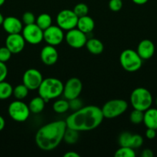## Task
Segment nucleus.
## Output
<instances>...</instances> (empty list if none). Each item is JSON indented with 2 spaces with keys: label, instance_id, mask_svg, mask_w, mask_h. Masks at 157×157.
<instances>
[{
  "label": "nucleus",
  "instance_id": "37998d69",
  "mask_svg": "<svg viewBox=\"0 0 157 157\" xmlns=\"http://www.w3.org/2000/svg\"><path fill=\"white\" fill-rule=\"evenodd\" d=\"M5 2H6V0H0V6H2L5 3Z\"/></svg>",
  "mask_w": 157,
  "mask_h": 157
},
{
  "label": "nucleus",
  "instance_id": "ea45409f",
  "mask_svg": "<svg viewBox=\"0 0 157 157\" xmlns=\"http://www.w3.org/2000/svg\"><path fill=\"white\" fill-rule=\"evenodd\" d=\"M5 126H6V121L2 117L0 116V131H2L4 129Z\"/></svg>",
  "mask_w": 157,
  "mask_h": 157
},
{
  "label": "nucleus",
  "instance_id": "c9c22d12",
  "mask_svg": "<svg viewBox=\"0 0 157 157\" xmlns=\"http://www.w3.org/2000/svg\"><path fill=\"white\" fill-rule=\"evenodd\" d=\"M8 75V68L4 62L0 61V82L5 81Z\"/></svg>",
  "mask_w": 157,
  "mask_h": 157
},
{
  "label": "nucleus",
  "instance_id": "f704fd0d",
  "mask_svg": "<svg viewBox=\"0 0 157 157\" xmlns=\"http://www.w3.org/2000/svg\"><path fill=\"white\" fill-rule=\"evenodd\" d=\"M69 109H71L72 110H74V111H76L78 109L83 107V102H82L81 100L78 99V98L69 101Z\"/></svg>",
  "mask_w": 157,
  "mask_h": 157
},
{
  "label": "nucleus",
  "instance_id": "5701e85b",
  "mask_svg": "<svg viewBox=\"0 0 157 157\" xmlns=\"http://www.w3.org/2000/svg\"><path fill=\"white\" fill-rule=\"evenodd\" d=\"M79 131L74 129L69 128L67 127L65 131L64 136H63V140L68 144H74L78 141L79 137Z\"/></svg>",
  "mask_w": 157,
  "mask_h": 157
},
{
  "label": "nucleus",
  "instance_id": "c756f323",
  "mask_svg": "<svg viewBox=\"0 0 157 157\" xmlns=\"http://www.w3.org/2000/svg\"><path fill=\"white\" fill-rule=\"evenodd\" d=\"M73 12L78 16V18H80V17L88 15L89 8H88L87 5L85 4V3H78L74 7Z\"/></svg>",
  "mask_w": 157,
  "mask_h": 157
},
{
  "label": "nucleus",
  "instance_id": "7ed1b4c3",
  "mask_svg": "<svg viewBox=\"0 0 157 157\" xmlns=\"http://www.w3.org/2000/svg\"><path fill=\"white\" fill-rule=\"evenodd\" d=\"M64 84L58 78H48L43 79L38 88V96L42 98L46 103L58 98L62 94Z\"/></svg>",
  "mask_w": 157,
  "mask_h": 157
},
{
  "label": "nucleus",
  "instance_id": "58836bf2",
  "mask_svg": "<svg viewBox=\"0 0 157 157\" xmlns=\"http://www.w3.org/2000/svg\"><path fill=\"white\" fill-rule=\"evenodd\" d=\"M80 155L74 151H69L64 154V157H79Z\"/></svg>",
  "mask_w": 157,
  "mask_h": 157
},
{
  "label": "nucleus",
  "instance_id": "79ce46f5",
  "mask_svg": "<svg viewBox=\"0 0 157 157\" xmlns=\"http://www.w3.org/2000/svg\"><path fill=\"white\" fill-rule=\"evenodd\" d=\"M4 17H3L2 14L0 13V25H2L3 23V21H4Z\"/></svg>",
  "mask_w": 157,
  "mask_h": 157
},
{
  "label": "nucleus",
  "instance_id": "bb28decb",
  "mask_svg": "<svg viewBox=\"0 0 157 157\" xmlns=\"http://www.w3.org/2000/svg\"><path fill=\"white\" fill-rule=\"evenodd\" d=\"M114 156L115 157H135V153L133 148L129 147H120L115 151Z\"/></svg>",
  "mask_w": 157,
  "mask_h": 157
},
{
  "label": "nucleus",
  "instance_id": "6e6552de",
  "mask_svg": "<svg viewBox=\"0 0 157 157\" xmlns=\"http://www.w3.org/2000/svg\"><path fill=\"white\" fill-rule=\"evenodd\" d=\"M78 19V16L75 15L73 10L63 9L58 12L56 16L57 25L62 30H71L76 27Z\"/></svg>",
  "mask_w": 157,
  "mask_h": 157
},
{
  "label": "nucleus",
  "instance_id": "4468645a",
  "mask_svg": "<svg viewBox=\"0 0 157 157\" xmlns=\"http://www.w3.org/2000/svg\"><path fill=\"white\" fill-rule=\"evenodd\" d=\"M26 41L22 35L9 34L6 39V46L12 54H18L24 49Z\"/></svg>",
  "mask_w": 157,
  "mask_h": 157
},
{
  "label": "nucleus",
  "instance_id": "c03bdc74",
  "mask_svg": "<svg viewBox=\"0 0 157 157\" xmlns=\"http://www.w3.org/2000/svg\"><path fill=\"white\" fill-rule=\"evenodd\" d=\"M155 104H156V107H157V98H156V100H155Z\"/></svg>",
  "mask_w": 157,
  "mask_h": 157
},
{
  "label": "nucleus",
  "instance_id": "2f4dec72",
  "mask_svg": "<svg viewBox=\"0 0 157 157\" xmlns=\"http://www.w3.org/2000/svg\"><path fill=\"white\" fill-rule=\"evenodd\" d=\"M12 55V52L9 50L6 46L0 48V61L6 63L10 59Z\"/></svg>",
  "mask_w": 157,
  "mask_h": 157
},
{
  "label": "nucleus",
  "instance_id": "423d86ee",
  "mask_svg": "<svg viewBox=\"0 0 157 157\" xmlns=\"http://www.w3.org/2000/svg\"><path fill=\"white\" fill-rule=\"evenodd\" d=\"M128 104L122 99H113L107 101L101 108L103 117L108 119L117 117L126 112Z\"/></svg>",
  "mask_w": 157,
  "mask_h": 157
},
{
  "label": "nucleus",
  "instance_id": "f257e3e1",
  "mask_svg": "<svg viewBox=\"0 0 157 157\" xmlns=\"http://www.w3.org/2000/svg\"><path fill=\"white\" fill-rule=\"evenodd\" d=\"M101 108L93 105L86 106L74 111L66 120L69 128L78 131H89L97 128L103 121Z\"/></svg>",
  "mask_w": 157,
  "mask_h": 157
},
{
  "label": "nucleus",
  "instance_id": "cd10ccee",
  "mask_svg": "<svg viewBox=\"0 0 157 157\" xmlns=\"http://www.w3.org/2000/svg\"><path fill=\"white\" fill-rule=\"evenodd\" d=\"M143 118H144V111L134 109L130 113L129 119L130 121L134 124H139L143 122Z\"/></svg>",
  "mask_w": 157,
  "mask_h": 157
},
{
  "label": "nucleus",
  "instance_id": "a878e982",
  "mask_svg": "<svg viewBox=\"0 0 157 157\" xmlns=\"http://www.w3.org/2000/svg\"><path fill=\"white\" fill-rule=\"evenodd\" d=\"M29 88L25 85L24 84L17 85L15 88H13V93L12 94L14 95L17 100H23L28 96L29 94Z\"/></svg>",
  "mask_w": 157,
  "mask_h": 157
},
{
  "label": "nucleus",
  "instance_id": "4be33fe9",
  "mask_svg": "<svg viewBox=\"0 0 157 157\" xmlns=\"http://www.w3.org/2000/svg\"><path fill=\"white\" fill-rule=\"evenodd\" d=\"M52 17L47 13L40 14L35 19V24L43 31L52 25Z\"/></svg>",
  "mask_w": 157,
  "mask_h": 157
},
{
  "label": "nucleus",
  "instance_id": "f8f14e48",
  "mask_svg": "<svg viewBox=\"0 0 157 157\" xmlns=\"http://www.w3.org/2000/svg\"><path fill=\"white\" fill-rule=\"evenodd\" d=\"M42 81V75L37 69H28L23 74L22 82L29 88V90L38 89Z\"/></svg>",
  "mask_w": 157,
  "mask_h": 157
},
{
  "label": "nucleus",
  "instance_id": "a211bd4d",
  "mask_svg": "<svg viewBox=\"0 0 157 157\" xmlns=\"http://www.w3.org/2000/svg\"><path fill=\"white\" fill-rule=\"evenodd\" d=\"M143 123L147 128L157 130V109L149 108L144 111Z\"/></svg>",
  "mask_w": 157,
  "mask_h": 157
},
{
  "label": "nucleus",
  "instance_id": "9d476101",
  "mask_svg": "<svg viewBox=\"0 0 157 157\" xmlns=\"http://www.w3.org/2000/svg\"><path fill=\"white\" fill-rule=\"evenodd\" d=\"M83 90V84L77 78H71L66 81L63 87L62 94L66 100L75 99L78 98Z\"/></svg>",
  "mask_w": 157,
  "mask_h": 157
},
{
  "label": "nucleus",
  "instance_id": "b1692460",
  "mask_svg": "<svg viewBox=\"0 0 157 157\" xmlns=\"http://www.w3.org/2000/svg\"><path fill=\"white\" fill-rule=\"evenodd\" d=\"M13 93V87L9 83L5 81L0 82V100H6Z\"/></svg>",
  "mask_w": 157,
  "mask_h": 157
},
{
  "label": "nucleus",
  "instance_id": "f3484780",
  "mask_svg": "<svg viewBox=\"0 0 157 157\" xmlns=\"http://www.w3.org/2000/svg\"><path fill=\"white\" fill-rule=\"evenodd\" d=\"M136 52L143 60L149 59L155 53V45L150 40L144 39L139 43Z\"/></svg>",
  "mask_w": 157,
  "mask_h": 157
},
{
  "label": "nucleus",
  "instance_id": "7c9ffc66",
  "mask_svg": "<svg viewBox=\"0 0 157 157\" xmlns=\"http://www.w3.org/2000/svg\"><path fill=\"white\" fill-rule=\"evenodd\" d=\"M35 17L32 12H26L22 16V23H24L26 25H31L35 23Z\"/></svg>",
  "mask_w": 157,
  "mask_h": 157
},
{
  "label": "nucleus",
  "instance_id": "393cba45",
  "mask_svg": "<svg viewBox=\"0 0 157 157\" xmlns=\"http://www.w3.org/2000/svg\"><path fill=\"white\" fill-rule=\"evenodd\" d=\"M52 109L57 113H66L69 110V104L68 100H58L52 105Z\"/></svg>",
  "mask_w": 157,
  "mask_h": 157
},
{
  "label": "nucleus",
  "instance_id": "c85d7f7f",
  "mask_svg": "<svg viewBox=\"0 0 157 157\" xmlns=\"http://www.w3.org/2000/svg\"><path fill=\"white\" fill-rule=\"evenodd\" d=\"M132 133L129 132H123L120 134L119 137V144L120 147H131V141H132ZM132 148V147H131Z\"/></svg>",
  "mask_w": 157,
  "mask_h": 157
},
{
  "label": "nucleus",
  "instance_id": "6ab92c4d",
  "mask_svg": "<svg viewBox=\"0 0 157 157\" xmlns=\"http://www.w3.org/2000/svg\"><path fill=\"white\" fill-rule=\"evenodd\" d=\"M76 28L84 32L85 34L89 33L92 32L95 28V21L90 16L85 15V16L78 18Z\"/></svg>",
  "mask_w": 157,
  "mask_h": 157
},
{
  "label": "nucleus",
  "instance_id": "dca6fc26",
  "mask_svg": "<svg viewBox=\"0 0 157 157\" xmlns=\"http://www.w3.org/2000/svg\"><path fill=\"white\" fill-rule=\"evenodd\" d=\"M2 27L8 34H18L22 31V21L14 16H9L4 18Z\"/></svg>",
  "mask_w": 157,
  "mask_h": 157
},
{
  "label": "nucleus",
  "instance_id": "20e7f679",
  "mask_svg": "<svg viewBox=\"0 0 157 157\" xmlns=\"http://www.w3.org/2000/svg\"><path fill=\"white\" fill-rule=\"evenodd\" d=\"M130 103L134 109L146 111L152 106V96L146 88L138 87L132 90L130 95Z\"/></svg>",
  "mask_w": 157,
  "mask_h": 157
},
{
  "label": "nucleus",
  "instance_id": "ddd939ff",
  "mask_svg": "<svg viewBox=\"0 0 157 157\" xmlns=\"http://www.w3.org/2000/svg\"><path fill=\"white\" fill-rule=\"evenodd\" d=\"M65 38L67 44L70 47L76 49L84 47L87 41L86 34L75 28L68 31Z\"/></svg>",
  "mask_w": 157,
  "mask_h": 157
},
{
  "label": "nucleus",
  "instance_id": "a18cd8bd",
  "mask_svg": "<svg viewBox=\"0 0 157 157\" xmlns=\"http://www.w3.org/2000/svg\"><path fill=\"white\" fill-rule=\"evenodd\" d=\"M156 132H157V130H156Z\"/></svg>",
  "mask_w": 157,
  "mask_h": 157
},
{
  "label": "nucleus",
  "instance_id": "72a5a7b5",
  "mask_svg": "<svg viewBox=\"0 0 157 157\" xmlns=\"http://www.w3.org/2000/svg\"><path fill=\"white\" fill-rule=\"evenodd\" d=\"M109 7L112 12H119L123 8V0H110Z\"/></svg>",
  "mask_w": 157,
  "mask_h": 157
},
{
  "label": "nucleus",
  "instance_id": "412c9836",
  "mask_svg": "<svg viewBox=\"0 0 157 157\" xmlns=\"http://www.w3.org/2000/svg\"><path fill=\"white\" fill-rule=\"evenodd\" d=\"M46 101L40 96L32 98L29 102V108L30 112L33 113H39L44 110Z\"/></svg>",
  "mask_w": 157,
  "mask_h": 157
},
{
  "label": "nucleus",
  "instance_id": "aec40b11",
  "mask_svg": "<svg viewBox=\"0 0 157 157\" xmlns=\"http://www.w3.org/2000/svg\"><path fill=\"white\" fill-rule=\"evenodd\" d=\"M87 50L92 55H100L104 50V45L100 40L97 38H90L86 43Z\"/></svg>",
  "mask_w": 157,
  "mask_h": 157
},
{
  "label": "nucleus",
  "instance_id": "a19ab883",
  "mask_svg": "<svg viewBox=\"0 0 157 157\" xmlns=\"http://www.w3.org/2000/svg\"><path fill=\"white\" fill-rule=\"evenodd\" d=\"M132 1L136 5H144L146 4L149 0H132Z\"/></svg>",
  "mask_w": 157,
  "mask_h": 157
},
{
  "label": "nucleus",
  "instance_id": "1a4fd4ad",
  "mask_svg": "<svg viewBox=\"0 0 157 157\" xmlns=\"http://www.w3.org/2000/svg\"><path fill=\"white\" fill-rule=\"evenodd\" d=\"M22 32L26 42L31 44H38L43 41V30L35 23L26 25Z\"/></svg>",
  "mask_w": 157,
  "mask_h": 157
},
{
  "label": "nucleus",
  "instance_id": "f03ea898",
  "mask_svg": "<svg viewBox=\"0 0 157 157\" xmlns=\"http://www.w3.org/2000/svg\"><path fill=\"white\" fill-rule=\"evenodd\" d=\"M66 128V121H56L46 124L35 134L37 146L45 151L54 150L63 140Z\"/></svg>",
  "mask_w": 157,
  "mask_h": 157
},
{
  "label": "nucleus",
  "instance_id": "0eeeda50",
  "mask_svg": "<svg viewBox=\"0 0 157 157\" xmlns=\"http://www.w3.org/2000/svg\"><path fill=\"white\" fill-rule=\"evenodd\" d=\"M9 117L16 122H25L29 118L30 110L29 106L20 100L13 101L8 107Z\"/></svg>",
  "mask_w": 157,
  "mask_h": 157
},
{
  "label": "nucleus",
  "instance_id": "39448f33",
  "mask_svg": "<svg viewBox=\"0 0 157 157\" xmlns=\"http://www.w3.org/2000/svg\"><path fill=\"white\" fill-rule=\"evenodd\" d=\"M120 64L125 71L128 72L137 71L143 64V59L137 52L132 49H126L119 57Z\"/></svg>",
  "mask_w": 157,
  "mask_h": 157
},
{
  "label": "nucleus",
  "instance_id": "473e14b6",
  "mask_svg": "<svg viewBox=\"0 0 157 157\" xmlns=\"http://www.w3.org/2000/svg\"><path fill=\"white\" fill-rule=\"evenodd\" d=\"M143 144V138L139 134H132V141H131V147L133 149L139 148Z\"/></svg>",
  "mask_w": 157,
  "mask_h": 157
},
{
  "label": "nucleus",
  "instance_id": "9b49d317",
  "mask_svg": "<svg viewBox=\"0 0 157 157\" xmlns=\"http://www.w3.org/2000/svg\"><path fill=\"white\" fill-rule=\"evenodd\" d=\"M63 30L58 25H51L43 31V40L49 45L56 46L64 39Z\"/></svg>",
  "mask_w": 157,
  "mask_h": 157
},
{
  "label": "nucleus",
  "instance_id": "4c0bfd02",
  "mask_svg": "<svg viewBox=\"0 0 157 157\" xmlns=\"http://www.w3.org/2000/svg\"><path fill=\"white\" fill-rule=\"evenodd\" d=\"M141 156L143 157H152L153 156V153L149 149H145L142 153Z\"/></svg>",
  "mask_w": 157,
  "mask_h": 157
},
{
  "label": "nucleus",
  "instance_id": "2eb2a0df",
  "mask_svg": "<svg viewBox=\"0 0 157 157\" xmlns=\"http://www.w3.org/2000/svg\"><path fill=\"white\" fill-rule=\"evenodd\" d=\"M58 58V54L57 50L55 49V46L48 44V45L45 46L42 49L41 52H40V58H41V61L46 65H53L54 64L56 63Z\"/></svg>",
  "mask_w": 157,
  "mask_h": 157
},
{
  "label": "nucleus",
  "instance_id": "e433bc0d",
  "mask_svg": "<svg viewBox=\"0 0 157 157\" xmlns=\"http://www.w3.org/2000/svg\"><path fill=\"white\" fill-rule=\"evenodd\" d=\"M157 132L156 130L152 128H147L146 131V136L149 140H152L156 136Z\"/></svg>",
  "mask_w": 157,
  "mask_h": 157
}]
</instances>
